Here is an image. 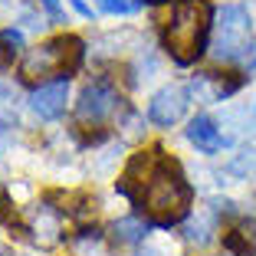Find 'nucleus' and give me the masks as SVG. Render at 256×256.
Listing matches in <instances>:
<instances>
[{"mask_svg": "<svg viewBox=\"0 0 256 256\" xmlns=\"http://www.w3.org/2000/svg\"><path fill=\"white\" fill-rule=\"evenodd\" d=\"M118 190L158 226L181 224L194 204V190H190L181 164L168 158L158 144L132 154V161L118 178Z\"/></svg>", "mask_w": 256, "mask_h": 256, "instance_id": "obj_1", "label": "nucleus"}, {"mask_svg": "<svg viewBox=\"0 0 256 256\" xmlns=\"http://www.w3.org/2000/svg\"><path fill=\"white\" fill-rule=\"evenodd\" d=\"M214 7L207 0H178L168 16V23L161 26V40L164 50L171 53V60L178 66H190L204 56L207 50V33L214 26Z\"/></svg>", "mask_w": 256, "mask_h": 256, "instance_id": "obj_2", "label": "nucleus"}, {"mask_svg": "<svg viewBox=\"0 0 256 256\" xmlns=\"http://www.w3.org/2000/svg\"><path fill=\"white\" fill-rule=\"evenodd\" d=\"M79 62H82V40L72 33H62V36H53L26 50V56L20 60V79L43 86V79H50V76H66L79 69Z\"/></svg>", "mask_w": 256, "mask_h": 256, "instance_id": "obj_3", "label": "nucleus"}, {"mask_svg": "<svg viewBox=\"0 0 256 256\" xmlns=\"http://www.w3.org/2000/svg\"><path fill=\"white\" fill-rule=\"evenodd\" d=\"M214 43L210 53L214 60L220 62H236L243 60L246 46L253 43V23H250V10L243 4H226L217 14V23H214Z\"/></svg>", "mask_w": 256, "mask_h": 256, "instance_id": "obj_4", "label": "nucleus"}, {"mask_svg": "<svg viewBox=\"0 0 256 256\" xmlns=\"http://www.w3.org/2000/svg\"><path fill=\"white\" fill-rule=\"evenodd\" d=\"M118 92L108 82H92L79 92V102H76V118L79 125H106L108 118L118 108Z\"/></svg>", "mask_w": 256, "mask_h": 256, "instance_id": "obj_5", "label": "nucleus"}, {"mask_svg": "<svg viewBox=\"0 0 256 256\" xmlns=\"http://www.w3.org/2000/svg\"><path fill=\"white\" fill-rule=\"evenodd\" d=\"M188 102H190V92L184 86H164L151 96L148 102V118L154 122L158 128H171L184 118L188 112Z\"/></svg>", "mask_w": 256, "mask_h": 256, "instance_id": "obj_6", "label": "nucleus"}, {"mask_svg": "<svg viewBox=\"0 0 256 256\" xmlns=\"http://www.w3.org/2000/svg\"><path fill=\"white\" fill-rule=\"evenodd\" d=\"M69 102V82L66 79H56V82H43L36 92L30 96V108L40 115L43 122H56L66 112Z\"/></svg>", "mask_w": 256, "mask_h": 256, "instance_id": "obj_7", "label": "nucleus"}, {"mask_svg": "<svg viewBox=\"0 0 256 256\" xmlns=\"http://www.w3.org/2000/svg\"><path fill=\"white\" fill-rule=\"evenodd\" d=\"M188 142L197 144V151H204V154H217L220 148L230 144V138H226V132H220L217 118H210V115H194V118L188 122Z\"/></svg>", "mask_w": 256, "mask_h": 256, "instance_id": "obj_8", "label": "nucleus"}, {"mask_svg": "<svg viewBox=\"0 0 256 256\" xmlns=\"http://www.w3.org/2000/svg\"><path fill=\"white\" fill-rule=\"evenodd\" d=\"M236 89H240V79H220V76H214V72L194 76L190 86H188V92L197 96V102H220V98L234 96Z\"/></svg>", "mask_w": 256, "mask_h": 256, "instance_id": "obj_9", "label": "nucleus"}, {"mask_svg": "<svg viewBox=\"0 0 256 256\" xmlns=\"http://www.w3.org/2000/svg\"><path fill=\"white\" fill-rule=\"evenodd\" d=\"M220 125H226V138H256V102H240V106L226 108Z\"/></svg>", "mask_w": 256, "mask_h": 256, "instance_id": "obj_10", "label": "nucleus"}, {"mask_svg": "<svg viewBox=\"0 0 256 256\" xmlns=\"http://www.w3.org/2000/svg\"><path fill=\"white\" fill-rule=\"evenodd\" d=\"M30 230H33V240H36L40 246H56V243H60V234H62V220L53 207H40Z\"/></svg>", "mask_w": 256, "mask_h": 256, "instance_id": "obj_11", "label": "nucleus"}, {"mask_svg": "<svg viewBox=\"0 0 256 256\" xmlns=\"http://www.w3.org/2000/svg\"><path fill=\"white\" fill-rule=\"evenodd\" d=\"M214 214L217 210H200L194 220H188V226H184V240L194 243V246H207V243L214 240V234H217V220H214Z\"/></svg>", "mask_w": 256, "mask_h": 256, "instance_id": "obj_12", "label": "nucleus"}, {"mask_svg": "<svg viewBox=\"0 0 256 256\" xmlns=\"http://www.w3.org/2000/svg\"><path fill=\"white\" fill-rule=\"evenodd\" d=\"M224 174L234 181H256V148H240L224 164Z\"/></svg>", "mask_w": 256, "mask_h": 256, "instance_id": "obj_13", "label": "nucleus"}, {"mask_svg": "<svg viewBox=\"0 0 256 256\" xmlns=\"http://www.w3.org/2000/svg\"><path fill=\"white\" fill-rule=\"evenodd\" d=\"M112 236H115V243L135 246V243H144V236H148V224L138 220V217H122V220H115Z\"/></svg>", "mask_w": 256, "mask_h": 256, "instance_id": "obj_14", "label": "nucleus"}, {"mask_svg": "<svg viewBox=\"0 0 256 256\" xmlns=\"http://www.w3.org/2000/svg\"><path fill=\"white\" fill-rule=\"evenodd\" d=\"M92 14H112V16H132L142 10L144 0H86Z\"/></svg>", "mask_w": 256, "mask_h": 256, "instance_id": "obj_15", "label": "nucleus"}, {"mask_svg": "<svg viewBox=\"0 0 256 256\" xmlns=\"http://www.w3.org/2000/svg\"><path fill=\"white\" fill-rule=\"evenodd\" d=\"M10 62H14V46H10L7 40L0 36V76L10 69Z\"/></svg>", "mask_w": 256, "mask_h": 256, "instance_id": "obj_16", "label": "nucleus"}, {"mask_svg": "<svg viewBox=\"0 0 256 256\" xmlns=\"http://www.w3.org/2000/svg\"><path fill=\"white\" fill-rule=\"evenodd\" d=\"M40 4L46 7V14L53 16V20H62V7H60V0H40Z\"/></svg>", "mask_w": 256, "mask_h": 256, "instance_id": "obj_17", "label": "nucleus"}, {"mask_svg": "<svg viewBox=\"0 0 256 256\" xmlns=\"http://www.w3.org/2000/svg\"><path fill=\"white\" fill-rule=\"evenodd\" d=\"M0 36L7 40V43H10V46H20V43H23V33H20V30H16V26H10V30H4V33H0Z\"/></svg>", "mask_w": 256, "mask_h": 256, "instance_id": "obj_18", "label": "nucleus"}, {"mask_svg": "<svg viewBox=\"0 0 256 256\" xmlns=\"http://www.w3.org/2000/svg\"><path fill=\"white\" fill-rule=\"evenodd\" d=\"M138 256H164V250H161V246H144Z\"/></svg>", "mask_w": 256, "mask_h": 256, "instance_id": "obj_19", "label": "nucleus"}, {"mask_svg": "<svg viewBox=\"0 0 256 256\" xmlns=\"http://www.w3.org/2000/svg\"><path fill=\"white\" fill-rule=\"evenodd\" d=\"M151 4H168V0H151Z\"/></svg>", "mask_w": 256, "mask_h": 256, "instance_id": "obj_20", "label": "nucleus"}, {"mask_svg": "<svg viewBox=\"0 0 256 256\" xmlns=\"http://www.w3.org/2000/svg\"><path fill=\"white\" fill-rule=\"evenodd\" d=\"M0 256H7V253H4V250H0Z\"/></svg>", "mask_w": 256, "mask_h": 256, "instance_id": "obj_21", "label": "nucleus"}]
</instances>
